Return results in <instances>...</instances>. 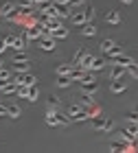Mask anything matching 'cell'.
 Wrapping results in <instances>:
<instances>
[{
	"label": "cell",
	"instance_id": "6da1fadb",
	"mask_svg": "<svg viewBox=\"0 0 138 153\" xmlns=\"http://www.w3.org/2000/svg\"><path fill=\"white\" fill-rule=\"evenodd\" d=\"M46 125H51V127H66V125H68V118H66V116H59L53 107H48V109H46Z\"/></svg>",
	"mask_w": 138,
	"mask_h": 153
},
{
	"label": "cell",
	"instance_id": "7a4b0ae2",
	"mask_svg": "<svg viewBox=\"0 0 138 153\" xmlns=\"http://www.w3.org/2000/svg\"><path fill=\"white\" fill-rule=\"evenodd\" d=\"M112 127H114L112 118H105V116H94L92 118V129L94 131H112Z\"/></svg>",
	"mask_w": 138,
	"mask_h": 153
},
{
	"label": "cell",
	"instance_id": "3957f363",
	"mask_svg": "<svg viewBox=\"0 0 138 153\" xmlns=\"http://www.w3.org/2000/svg\"><path fill=\"white\" fill-rule=\"evenodd\" d=\"M24 37L26 39H42V26L35 22L33 26H29V29L24 31Z\"/></svg>",
	"mask_w": 138,
	"mask_h": 153
},
{
	"label": "cell",
	"instance_id": "277c9868",
	"mask_svg": "<svg viewBox=\"0 0 138 153\" xmlns=\"http://www.w3.org/2000/svg\"><path fill=\"white\" fill-rule=\"evenodd\" d=\"M127 72V68L125 66H119V64H114L112 68H110V81H116V79H123Z\"/></svg>",
	"mask_w": 138,
	"mask_h": 153
},
{
	"label": "cell",
	"instance_id": "5b68a950",
	"mask_svg": "<svg viewBox=\"0 0 138 153\" xmlns=\"http://www.w3.org/2000/svg\"><path fill=\"white\" fill-rule=\"evenodd\" d=\"M13 11H16V2H11V0H7V2L0 4V18H9Z\"/></svg>",
	"mask_w": 138,
	"mask_h": 153
},
{
	"label": "cell",
	"instance_id": "8992f818",
	"mask_svg": "<svg viewBox=\"0 0 138 153\" xmlns=\"http://www.w3.org/2000/svg\"><path fill=\"white\" fill-rule=\"evenodd\" d=\"M40 48H42V51H46V53L55 51V37H51V35L42 37V39H40Z\"/></svg>",
	"mask_w": 138,
	"mask_h": 153
},
{
	"label": "cell",
	"instance_id": "52a82bcc",
	"mask_svg": "<svg viewBox=\"0 0 138 153\" xmlns=\"http://www.w3.org/2000/svg\"><path fill=\"white\" fill-rule=\"evenodd\" d=\"M112 64H119V66H125V68H129V66H132L134 64V59L132 57H127V55H116V57L112 59Z\"/></svg>",
	"mask_w": 138,
	"mask_h": 153
},
{
	"label": "cell",
	"instance_id": "ba28073f",
	"mask_svg": "<svg viewBox=\"0 0 138 153\" xmlns=\"http://www.w3.org/2000/svg\"><path fill=\"white\" fill-rule=\"evenodd\" d=\"M70 22H72L75 26H84V24L88 22V18H86L84 11H77V13H72V16H70Z\"/></svg>",
	"mask_w": 138,
	"mask_h": 153
},
{
	"label": "cell",
	"instance_id": "9c48e42d",
	"mask_svg": "<svg viewBox=\"0 0 138 153\" xmlns=\"http://www.w3.org/2000/svg\"><path fill=\"white\" fill-rule=\"evenodd\" d=\"M0 92H2V94H16L18 92V83L13 81V79H9L2 88H0Z\"/></svg>",
	"mask_w": 138,
	"mask_h": 153
},
{
	"label": "cell",
	"instance_id": "30bf717a",
	"mask_svg": "<svg viewBox=\"0 0 138 153\" xmlns=\"http://www.w3.org/2000/svg\"><path fill=\"white\" fill-rule=\"evenodd\" d=\"M81 35H84V37H92V35H96V26L90 24V22H86L84 26H81Z\"/></svg>",
	"mask_w": 138,
	"mask_h": 153
},
{
	"label": "cell",
	"instance_id": "8fae6325",
	"mask_svg": "<svg viewBox=\"0 0 138 153\" xmlns=\"http://www.w3.org/2000/svg\"><path fill=\"white\" fill-rule=\"evenodd\" d=\"M125 83H123L121 79H116V81H112V83H110V90H112V92L114 94H121V92H125Z\"/></svg>",
	"mask_w": 138,
	"mask_h": 153
},
{
	"label": "cell",
	"instance_id": "7c38bea8",
	"mask_svg": "<svg viewBox=\"0 0 138 153\" xmlns=\"http://www.w3.org/2000/svg\"><path fill=\"white\" fill-rule=\"evenodd\" d=\"M55 16H57L59 20H61V18H68V16H70L68 4H55Z\"/></svg>",
	"mask_w": 138,
	"mask_h": 153
},
{
	"label": "cell",
	"instance_id": "4fadbf2b",
	"mask_svg": "<svg viewBox=\"0 0 138 153\" xmlns=\"http://www.w3.org/2000/svg\"><path fill=\"white\" fill-rule=\"evenodd\" d=\"M51 37H55V39H64V37H68V29H64V26H57V29L51 31Z\"/></svg>",
	"mask_w": 138,
	"mask_h": 153
},
{
	"label": "cell",
	"instance_id": "5bb4252c",
	"mask_svg": "<svg viewBox=\"0 0 138 153\" xmlns=\"http://www.w3.org/2000/svg\"><path fill=\"white\" fill-rule=\"evenodd\" d=\"M114 46H116V42H114V39H103L101 44H99V48H101V53H103V55H105V53H110Z\"/></svg>",
	"mask_w": 138,
	"mask_h": 153
},
{
	"label": "cell",
	"instance_id": "9a60e30c",
	"mask_svg": "<svg viewBox=\"0 0 138 153\" xmlns=\"http://www.w3.org/2000/svg\"><path fill=\"white\" fill-rule=\"evenodd\" d=\"M103 20H105V22H110V24H119V22H121V16H119L116 11H107Z\"/></svg>",
	"mask_w": 138,
	"mask_h": 153
},
{
	"label": "cell",
	"instance_id": "2e32d148",
	"mask_svg": "<svg viewBox=\"0 0 138 153\" xmlns=\"http://www.w3.org/2000/svg\"><path fill=\"white\" fill-rule=\"evenodd\" d=\"M84 85V92H88V94H94L96 90H99V83H96V79L94 81H88V83H81Z\"/></svg>",
	"mask_w": 138,
	"mask_h": 153
},
{
	"label": "cell",
	"instance_id": "e0dca14e",
	"mask_svg": "<svg viewBox=\"0 0 138 153\" xmlns=\"http://www.w3.org/2000/svg\"><path fill=\"white\" fill-rule=\"evenodd\" d=\"M70 83H72V79H70L68 74H57V85H59V88H68Z\"/></svg>",
	"mask_w": 138,
	"mask_h": 153
},
{
	"label": "cell",
	"instance_id": "ac0fdd59",
	"mask_svg": "<svg viewBox=\"0 0 138 153\" xmlns=\"http://www.w3.org/2000/svg\"><path fill=\"white\" fill-rule=\"evenodd\" d=\"M68 120H70V123H84V120H88V114L84 112V109H79V112L75 114V116H70Z\"/></svg>",
	"mask_w": 138,
	"mask_h": 153
},
{
	"label": "cell",
	"instance_id": "d6986e66",
	"mask_svg": "<svg viewBox=\"0 0 138 153\" xmlns=\"http://www.w3.org/2000/svg\"><path fill=\"white\" fill-rule=\"evenodd\" d=\"M20 114H22V109H20L18 105H7V116H11V118H20Z\"/></svg>",
	"mask_w": 138,
	"mask_h": 153
},
{
	"label": "cell",
	"instance_id": "ffe728a7",
	"mask_svg": "<svg viewBox=\"0 0 138 153\" xmlns=\"http://www.w3.org/2000/svg\"><path fill=\"white\" fill-rule=\"evenodd\" d=\"M37 96H40L37 85H29V94H26V101H37Z\"/></svg>",
	"mask_w": 138,
	"mask_h": 153
},
{
	"label": "cell",
	"instance_id": "44dd1931",
	"mask_svg": "<svg viewBox=\"0 0 138 153\" xmlns=\"http://www.w3.org/2000/svg\"><path fill=\"white\" fill-rule=\"evenodd\" d=\"M16 72H29V61H13Z\"/></svg>",
	"mask_w": 138,
	"mask_h": 153
},
{
	"label": "cell",
	"instance_id": "7402d4cb",
	"mask_svg": "<svg viewBox=\"0 0 138 153\" xmlns=\"http://www.w3.org/2000/svg\"><path fill=\"white\" fill-rule=\"evenodd\" d=\"M103 66H105V61L99 59V57H94V59H92V64H90V70H92V72H96V70H101Z\"/></svg>",
	"mask_w": 138,
	"mask_h": 153
},
{
	"label": "cell",
	"instance_id": "603a6c76",
	"mask_svg": "<svg viewBox=\"0 0 138 153\" xmlns=\"http://www.w3.org/2000/svg\"><path fill=\"white\" fill-rule=\"evenodd\" d=\"M70 68H72V64H59L55 68V72L57 74H70Z\"/></svg>",
	"mask_w": 138,
	"mask_h": 153
},
{
	"label": "cell",
	"instance_id": "cb8c5ba5",
	"mask_svg": "<svg viewBox=\"0 0 138 153\" xmlns=\"http://www.w3.org/2000/svg\"><path fill=\"white\" fill-rule=\"evenodd\" d=\"M9 48H13V51H24V37H16Z\"/></svg>",
	"mask_w": 138,
	"mask_h": 153
},
{
	"label": "cell",
	"instance_id": "d4e9b609",
	"mask_svg": "<svg viewBox=\"0 0 138 153\" xmlns=\"http://www.w3.org/2000/svg\"><path fill=\"white\" fill-rule=\"evenodd\" d=\"M84 55H86V51H84V48H79V51L75 53V57H72V61H70V64H72V66H79V61L84 59Z\"/></svg>",
	"mask_w": 138,
	"mask_h": 153
},
{
	"label": "cell",
	"instance_id": "484cf974",
	"mask_svg": "<svg viewBox=\"0 0 138 153\" xmlns=\"http://www.w3.org/2000/svg\"><path fill=\"white\" fill-rule=\"evenodd\" d=\"M79 109H84V107H81V105H68V107H66V116L70 118V116H75V114H77Z\"/></svg>",
	"mask_w": 138,
	"mask_h": 153
},
{
	"label": "cell",
	"instance_id": "4316f807",
	"mask_svg": "<svg viewBox=\"0 0 138 153\" xmlns=\"http://www.w3.org/2000/svg\"><path fill=\"white\" fill-rule=\"evenodd\" d=\"M81 107H86V105H92V94H88L84 92V96H81V103H79Z\"/></svg>",
	"mask_w": 138,
	"mask_h": 153
},
{
	"label": "cell",
	"instance_id": "83f0119b",
	"mask_svg": "<svg viewBox=\"0 0 138 153\" xmlns=\"http://www.w3.org/2000/svg\"><path fill=\"white\" fill-rule=\"evenodd\" d=\"M48 107H53V109H57L59 107V96H48Z\"/></svg>",
	"mask_w": 138,
	"mask_h": 153
},
{
	"label": "cell",
	"instance_id": "f1b7e54d",
	"mask_svg": "<svg viewBox=\"0 0 138 153\" xmlns=\"http://www.w3.org/2000/svg\"><path fill=\"white\" fill-rule=\"evenodd\" d=\"M121 53H123V48H121V46H114L112 51H110V53H105V55H107V59H114L116 55H121Z\"/></svg>",
	"mask_w": 138,
	"mask_h": 153
},
{
	"label": "cell",
	"instance_id": "f546056e",
	"mask_svg": "<svg viewBox=\"0 0 138 153\" xmlns=\"http://www.w3.org/2000/svg\"><path fill=\"white\" fill-rule=\"evenodd\" d=\"M26 94H29V85H18V96L20 99H26Z\"/></svg>",
	"mask_w": 138,
	"mask_h": 153
},
{
	"label": "cell",
	"instance_id": "4dcf8cb0",
	"mask_svg": "<svg viewBox=\"0 0 138 153\" xmlns=\"http://www.w3.org/2000/svg\"><path fill=\"white\" fill-rule=\"evenodd\" d=\"M84 13H86V18H88V22H90V20L94 18V7L92 4H88L86 9H84Z\"/></svg>",
	"mask_w": 138,
	"mask_h": 153
},
{
	"label": "cell",
	"instance_id": "1f68e13d",
	"mask_svg": "<svg viewBox=\"0 0 138 153\" xmlns=\"http://www.w3.org/2000/svg\"><path fill=\"white\" fill-rule=\"evenodd\" d=\"M11 79V72L7 68H0V81H9Z\"/></svg>",
	"mask_w": 138,
	"mask_h": 153
},
{
	"label": "cell",
	"instance_id": "d6a6232c",
	"mask_svg": "<svg viewBox=\"0 0 138 153\" xmlns=\"http://www.w3.org/2000/svg\"><path fill=\"white\" fill-rule=\"evenodd\" d=\"M13 61H29V57H26L22 51H16V57H13Z\"/></svg>",
	"mask_w": 138,
	"mask_h": 153
},
{
	"label": "cell",
	"instance_id": "836d02e7",
	"mask_svg": "<svg viewBox=\"0 0 138 153\" xmlns=\"http://www.w3.org/2000/svg\"><path fill=\"white\" fill-rule=\"evenodd\" d=\"M127 72L132 74L134 79H138V66H136V64H132V66H129V68H127Z\"/></svg>",
	"mask_w": 138,
	"mask_h": 153
},
{
	"label": "cell",
	"instance_id": "e575fe53",
	"mask_svg": "<svg viewBox=\"0 0 138 153\" xmlns=\"http://www.w3.org/2000/svg\"><path fill=\"white\" fill-rule=\"evenodd\" d=\"M110 149H112V151H123V149H125V144H121V142H112V144H110Z\"/></svg>",
	"mask_w": 138,
	"mask_h": 153
},
{
	"label": "cell",
	"instance_id": "d590c367",
	"mask_svg": "<svg viewBox=\"0 0 138 153\" xmlns=\"http://www.w3.org/2000/svg\"><path fill=\"white\" fill-rule=\"evenodd\" d=\"M88 2V0H70V4H68V7H84Z\"/></svg>",
	"mask_w": 138,
	"mask_h": 153
},
{
	"label": "cell",
	"instance_id": "8d00e7d4",
	"mask_svg": "<svg viewBox=\"0 0 138 153\" xmlns=\"http://www.w3.org/2000/svg\"><path fill=\"white\" fill-rule=\"evenodd\" d=\"M127 120H129V123H138V112H132V114H127Z\"/></svg>",
	"mask_w": 138,
	"mask_h": 153
},
{
	"label": "cell",
	"instance_id": "74e56055",
	"mask_svg": "<svg viewBox=\"0 0 138 153\" xmlns=\"http://www.w3.org/2000/svg\"><path fill=\"white\" fill-rule=\"evenodd\" d=\"M2 39H4V44H7V46H11V44H13V39H16V35H7V37H2Z\"/></svg>",
	"mask_w": 138,
	"mask_h": 153
},
{
	"label": "cell",
	"instance_id": "f35d334b",
	"mask_svg": "<svg viewBox=\"0 0 138 153\" xmlns=\"http://www.w3.org/2000/svg\"><path fill=\"white\" fill-rule=\"evenodd\" d=\"M2 116H7V105H2V103H0V118Z\"/></svg>",
	"mask_w": 138,
	"mask_h": 153
},
{
	"label": "cell",
	"instance_id": "ab89813d",
	"mask_svg": "<svg viewBox=\"0 0 138 153\" xmlns=\"http://www.w3.org/2000/svg\"><path fill=\"white\" fill-rule=\"evenodd\" d=\"M55 4H70V0H55Z\"/></svg>",
	"mask_w": 138,
	"mask_h": 153
},
{
	"label": "cell",
	"instance_id": "60d3db41",
	"mask_svg": "<svg viewBox=\"0 0 138 153\" xmlns=\"http://www.w3.org/2000/svg\"><path fill=\"white\" fill-rule=\"evenodd\" d=\"M4 48H7V44H4V39H2V37H0V53H2V51H4Z\"/></svg>",
	"mask_w": 138,
	"mask_h": 153
},
{
	"label": "cell",
	"instance_id": "b9f144b4",
	"mask_svg": "<svg viewBox=\"0 0 138 153\" xmlns=\"http://www.w3.org/2000/svg\"><path fill=\"white\" fill-rule=\"evenodd\" d=\"M121 2H123V4H132L134 0H121Z\"/></svg>",
	"mask_w": 138,
	"mask_h": 153
},
{
	"label": "cell",
	"instance_id": "7bdbcfd3",
	"mask_svg": "<svg viewBox=\"0 0 138 153\" xmlns=\"http://www.w3.org/2000/svg\"><path fill=\"white\" fill-rule=\"evenodd\" d=\"M22 2H31V4H35V0H22Z\"/></svg>",
	"mask_w": 138,
	"mask_h": 153
}]
</instances>
